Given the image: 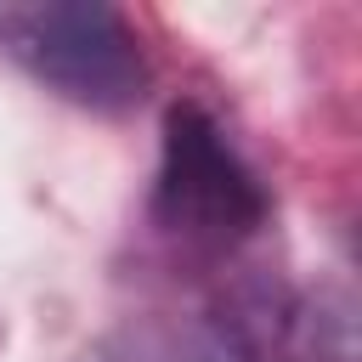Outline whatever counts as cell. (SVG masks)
I'll return each mask as SVG.
<instances>
[{"instance_id": "cell-3", "label": "cell", "mask_w": 362, "mask_h": 362, "mask_svg": "<svg viewBox=\"0 0 362 362\" xmlns=\"http://www.w3.org/2000/svg\"><path fill=\"white\" fill-rule=\"evenodd\" d=\"M164 362H255V345L232 317H198L170 339Z\"/></svg>"}, {"instance_id": "cell-2", "label": "cell", "mask_w": 362, "mask_h": 362, "mask_svg": "<svg viewBox=\"0 0 362 362\" xmlns=\"http://www.w3.org/2000/svg\"><path fill=\"white\" fill-rule=\"evenodd\" d=\"M153 215L170 238L192 249H232L266 221V192L243 153L204 107H170L164 158L153 187Z\"/></svg>"}, {"instance_id": "cell-1", "label": "cell", "mask_w": 362, "mask_h": 362, "mask_svg": "<svg viewBox=\"0 0 362 362\" xmlns=\"http://www.w3.org/2000/svg\"><path fill=\"white\" fill-rule=\"evenodd\" d=\"M0 45L62 102L119 113L141 96L147 62L130 23L96 0H45V6H6Z\"/></svg>"}]
</instances>
